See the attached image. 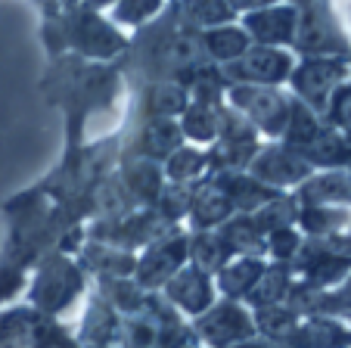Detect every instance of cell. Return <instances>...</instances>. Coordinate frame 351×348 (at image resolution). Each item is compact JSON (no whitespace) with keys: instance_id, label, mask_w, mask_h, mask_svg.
Instances as JSON below:
<instances>
[{"instance_id":"cell-1","label":"cell","mask_w":351,"mask_h":348,"mask_svg":"<svg viewBox=\"0 0 351 348\" xmlns=\"http://www.w3.org/2000/svg\"><path fill=\"white\" fill-rule=\"evenodd\" d=\"M237 100H243V106L252 112V119L261 121L267 131H283L286 103L280 97H274L267 91H239Z\"/></svg>"},{"instance_id":"cell-2","label":"cell","mask_w":351,"mask_h":348,"mask_svg":"<svg viewBox=\"0 0 351 348\" xmlns=\"http://www.w3.org/2000/svg\"><path fill=\"white\" fill-rule=\"evenodd\" d=\"M286 69H289V60H286L283 53H274V50H255V53H249V60H245V72L261 81L280 78Z\"/></svg>"},{"instance_id":"cell-3","label":"cell","mask_w":351,"mask_h":348,"mask_svg":"<svg viewBox=\"0 0 351 348\" xmlns=\"http://www.w3.org/2000/svg\"><path fill=\"white\" fill-rule=\"evenodd\" d=\"M174 140H178V128L174 125H153L149 128V143H153V150L168 152L174 146Z\"/></svg>"},{"instance_id":"cell-4","label":"cell","mask_w":351,"mask_h":348,"mask_svg":"<svg viewBox=\"0 0 351 348\" xmlns=\"http://www.w3.org/2000/svg\"><path fill=\"white\" fill-rule=\"evenodd\" d=\"M243 44H245V38H243V34H237V32L215 34V38H212V50L218 53V56H233V53L243 50Z\"/></svg>"},{"instance_id":"cell-5","label":"cell","mask_w":351,"mask_h":348,"mask_svg":"<svg viewBox=\"0 0 351 348\" xmlns=\"http://www.w3.org/2000/svg\"><path fill=\"white\" fill-rule=\"evenodd\" d=\"M0 348H22V342H16V339H7V342H3V345H0Z\"/></svg>"}]
</instances>
